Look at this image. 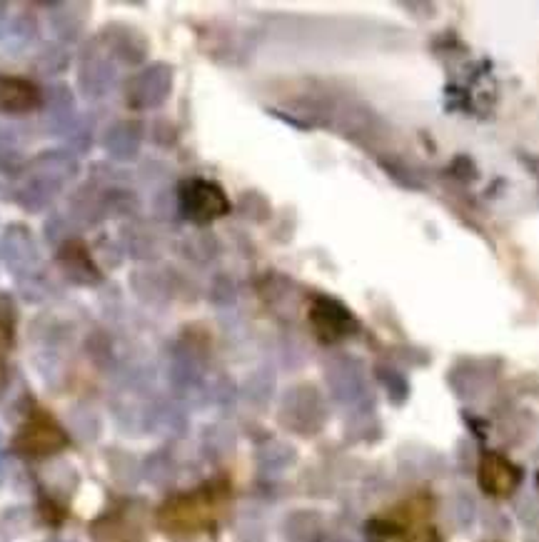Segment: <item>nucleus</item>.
Masks as SVG:
<instances>
[{
    "mask_svg": "<svg viewBox=\"0 0 539 542\" xmlns=\"http://www.w3.org/2000/svg\"><path fill=\"white\" fill-rule=\"evenodd\" d=\"M178 205L180 213L185 215L192 223H213L217 218H223L230 210V203L225 198L220 185L202 178H190L178 188Z\"/></svg>",
    "mask_w": 539,
    "mask_h": 542,
    "instance_id": "1",
    "label": "nucleus"
},
{
    "mask_svg": "<svg viewBox=\"0 0 539 542\" xmlns=\"http://www.w3.org/2000/svg\"><path fill=\"white\" fill-rule=\"evenodd\" d=\"M310 323H313L317 338L325 342H335L355 330V317L349 315L345 306L330 298H314L310 307Z\"/></svg>",
    "mask_w": 539,
    "mask_h": 542,
    "instance_id": "2",
    "label": "nucleus"
},
{
    "mask_svg": "<svg viewBox=\"0 0 539 542\" xmlns=\"http://www.w3.org/2000/svg\"><path fill=\"white\" fill-rule=\"evenodd\" d=\"M522 473L517 470L515 465L509 463L507 458L497 455V452H487L480 460V487L487 495L505 497L515 493V487L519 485Z\"/></svg>",
    "mask_w": 539,
    "mask_h": 542,
    "instance_id": "3",
    "label": "nucleus"
},
{
    "mask_svg": "<svg viewBox=\"0 0 539 542\" xmlns=\"http://www.w3.org/2000/svg\"><path fill=\"white\" fill-rule=\"evenodd\" d=\"M213 515V502L202 495H185L172 500L168 508L163 510V522L172 530H192L200 528Z\"/></svg>",
    "mask_w": 539,
    "mask_h": 542,
    "instance_id": "4",
    "label": "nucleus"
},
{
    "mask_svg": "<svg viewBox=\"0 0 539 542\" xmlns=\"http://www.w3.org/2000/svg\"><path fill=\"white\" fill-rule=\"evenodd\" d=\"M63 445H66L63 430L45 418L31 420L18 435V448L28 455H48V452L60 450Z\"/></svg>",
    "mask_w": 539,
    "mask_h": 542,
    "instance_id": "5",
    "label": "nucleus"
},
{
    "mask_svg": "<svg viewBox=\"0 0 539 542\" xmlns=\"http://www.w3.org/2000/svg\"><path fill=\"white\" fill-rule=\"evenodd\" d=\"M40 93L33 83L22 78H0V111L5 113H28L38 108Z\"/></svg>",
    "mask_w": 539,
    "mask_h": 542,
    "instance_id": "6",
    "label": "nucleus"
},
{
    "mask_svg": "<svg viewBox=\"0 0 539 542\" xmlns=\"http://www.w3.org/2000/svg\"><path fill=\"white\" fill-rule=\"evenodd\" d=\"M0 387H3V365H0Z\"/></svg>",
    "mask_w": 539,
    "mask_h": 542,
    "instance_id": "7",
    "label": "nucleus"
}]
</instances>
